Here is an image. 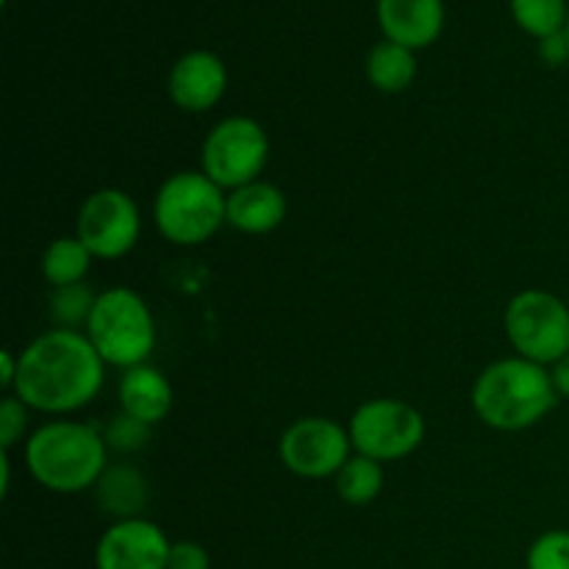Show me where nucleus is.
I'll list each match as a JSON object with an SVG mask.
<instances>
[{
  "instance_id": "12",
  "label": "nucleus",
  "mask_w": 569,
  "mask_h": 569,
  "mask_svg": "<svg viewBox=\"0 0 569 569\" xmlns=\"http://www.w3.org/2000/svg\"><path fill=\"white\" fill-rule=\"evenodd\" d=\"M228 87V70L211 50H189L172 64L167 76V92L178 109L189 114L214 109Z\"/></svg>"
},
{
  "instance_id": "24",
  "label": "nucleus",
  "mask_w": 569,
  "mask_h": 569,
  "mask_svg": "<svg viewBox=\"0 0 569 569\" xmlns=\"http://www.w3.org/2000/svg\"><path fill=\"white\" fill-rule=\"evenodd\" d=\"M28 428V406L14 395H6L0 403V450H11Z\"/></svg>"
},
{
  "instance_id": "29",
  "label": "nucleus",
  "mask_w": 569,
  "mask_h": 569,
  "mask_svg": "<svg viewBox=\"0 0 569 569\" xmlns=\"http://www.w3.org/2000/svg\"><path fill=\"white\" fill-rule=\"evenodd\" d=\"M0 476H3V481H0V495H9V487H11V461H9V450H0Z\"/></svg>"
},
{
  "instance_id": "18",
  "label": "nucleus",
  "mask_w": 569,
  "mask_h": 569,
  "mask_svg": "<svg viewBox=\"0 0 569 569\" xmlns=\"http://www.w3.org/2000/svg\"><path fill=\"white\" fill-rule=\"evenodd\" d=\"M94 256L89 253L87 244L78 237H59L44 248L42 253V276L53 289L72 287V283H83L89 276Z\"/></svg>"
},
{
  "instance_id": "23",
  "label": "nucleus",
  "mask_w": 569,
  "mask_h": 569,
  "mask_svg": "<svg viewBox=\"0 0 569 569\" xmlns=\"http://www.w3.org/2000/svg\"><path fill=\"white\" fill-rule=\"evenodd\" d=\"M526 569H569V531L556 528L533 539L526 556Z\"/></svg>"
},
{
  "instance_id": "2",
  "label": "nucleus",
  "mask_w": 569,
  "mask_h": 569,
  "mask_svg": "<svg viewBox=\"0 0 569 569\" xmlns=\"http://www.w3.org/2000/svg\"><path fill=\"white\" fill-rule=\"evenodd\" d=\"M559 403L548 367L522 356L492 361L472 387V409L495 431H526L542 422Z\"/></svg>"
},
{
  "instance_id": "25",
  "label": "nucleus",
  "mask_w": 569,
  "mask_h": 569,
  "mask_svg": "<svg viewBox=\"0 0 569 569\" xmlns=\"http://www.w3.org/2000/svg\"><path fill=\"white\" fill-rule=\"evenodd\" d=\"M167 569H211V559L203 545L183 539V542H172Z\"/></svg>"
},
{
  "instance_id": "15",
  "label": "nucleus",
  "mask_w": 569,
  "mask_h": 569,
  "mask_svg": "<svg viewBox=\"0 0 569 569\" xmlns=\"http://www.w3.org/2000/svg\"><path fill=\"white\" fill-rule=\"evenodd\" d=\"M117 398H120V411L148 422V426H159L161 420H167L172 403H176L170 378L153 365H139L131 367V370H122Z\"/></svg>"
},
{
  "instance_id": "9",
  "label": "nucleus",
  "mask_w": 569,
  "mask_h": 569,
  "mask_svg": "<svg viewBox=\"0 0 569 569\" xmlns=\"http://www.w3.org/2000/svg\"><path fill=\"white\" fill-rule=\"evenodd\" d=\"M142 233L137 200L114 187L98 189L81 203L76 217V237L94 259L114 261L131 253Z\"/></svg>"
},
{
  "instance_id": "27",
  "label": "nucleus",
  "mask_w": 569,
  "mask_h": 569,
  "mask_svg": "<svg viewBox=\"0 0 569 569\" xmlns=\"http://www.w3.org/2000/svg\"><path fill=\"white\" fill-rule=\"evenodd\" d=\"M17 370H20V353L0 350V383H3L6 392H11V389H14Z\"/></svg>"
},
{
  "instance_id": "13",
  "label": "nucleus",
  "mask_w": 569,
  "mask_h": 569,
  "mask_svg": "<svg viewBox=\"0 0 569 569\" xmlns=\"http://www.w3.org/2000/svg\"><path fill=\"white\" fill-rule=\"evenodd\" d=\"M378 22L392 42L428 48L445 28V0H378Z\"/></svg>"
},
{
  "instance_id": "7",
  "label": "nucleus",
  "mask_w": 569,
  "mask_h": 569,
  "mask_svg": "<svg viewBox=\"0 0 569 569\" xmlns=\"http://www.w3.org/2000/svg\"><path fill=\"white\" fill-rule=\"evenodd\" d=\"M267 161L270 139L253 117H226L206 133L200 148V170L226 192L259 181Z\"/></svg>"
},
{
  "instance_id": "1",
  "label": "nucleus",
  "mask_w": 569,
  "mask_h": 569,
  "mask_svg": "<svg viewBox=\"0 0 569 569\" xmlns=\"http://www.w3.org/2000/svg\"><path fill=\"white\" fill-rule=\"evenodd\" d=\"M103 372L106 361L87 333L53 328L22 348L20 370L9 395L33 411L70 415L98 398Z\"/></svg>"
},
{
  "instance_id": "8",
  "label": "nucleus",
  "mask_w": 569,
  "mask_h": 569,
  "mask_svg": "<svg viewBox=\"0 0 569 569\" xmlns=\"http://www.w3.org/2000/svg\"><path fill=\"white\" fill-rule=\"evenodd\" d=\"M348 431L356 453L387 465L406 459L426 442V417L406 400L372 398L353 411Z\"/></svg>"
},
{
  "instance_id": "28",
  "label": "nucleus",
  "mask_w": 569,
  "mask_h": 569,
  "mask_svg": "<svg viewBox=\"0 0 569 569\" xmlns=\"http://www.w3.org/2000/svg\"><path fill=\"white\" fill-rule=\"evenodd\" d=\"M550 376H553V387L559 398L569 400V353L550 367Z\"/></svg>"
},
{
  "instance_id": "22",
  "label": "nucleus",
  "mask_w": 569,
  "mask_h": 569,
  "mask_svg": "<svg viewBox=\"0 0 569 569\" xmlns=\"http://www.w3.org/2000/svg\"><path fill=\"white\" fill-rule=\"evenodd\" d=\"M150 433H153V426L126 415V411H120L103 428L106 445H109V450H117V453H137V450H142L150 442Z\"/></svg>"
},
{
  "instance_id": "14",
  "label": "nucleus",
  "mask_w": 569,
  "mask_h": 569,
  "mask_svg": "<svg viewBox=\"0 0 569 569\" xmlns=\"http://www.w3.org/2000/svg\"><path fill=\"white\" fill-rule=\"evenodd\" d=\"M287 211L289 200L283 189L270 181H261V178L228 192V226L250 233V237L276 231L287 220Z\"/></svg>"
},
{
  "instance_id": "30",
  "label": "nucleus",
  "mask_w": 569,
  "mask_h": 569,
  "mask_svg": "<svg viewBox=\"0 0 569 569\" xmlns=\"http://www.w3.org/2000/svg\"><path fill=\"white\" fill-rule=\"evenodd\" d=\"M567 33H569V17H567Z\"/></svg>"
},
{
  "instance_id": "6",
  "label": "nucleus",
  "mask_w": 569,
  "mask_h": 569,
  "mask_svg": "<svg viewBox=\"0 0 569 569\" xmlns=\"http://www.w3.org/2000/svg\"><path fill=\"white\" fill-rule=\"evenodd\" d=\"M503 331L517 356L553 367L569 353V306L545 289H522L506 306Z\"/></svg>"
},
{
  "instance_id": "21",
  "label": "nucleus",
  "mask_w": 569,
  "mask_h": 569,
  "mask_svg": "<svg viewBox=\"0 0 569 569\" xmlns=\"http://www.w3.org/2000/svg\"><path fill=\"white\" fill-rule=\"evenodd\" d=\"M94 300H98V295L87 283L53 289V295H50V320L56 322V328L83 331L94 309Z\"/></svg>"
},
{
  "instance_id": "19",
  "label": "nucleus",
  "mask_w": 569,
  "mask_h": 569,
  "mask_svg": "<svg viewBox=\"0 0 569 569\" xmlns=\"http://www.w3.org/2000/svg\"><path fill=\"white\" fill-rule=\"evenodd\" d=\"M333 487L348 506L372 503L383 489V465L370 456L353 453L333 476Z\"/></svg>"
},
{
  "instance_id": "26",
  "label": "nucleus",
  "mask_w": 569,
  "mask_h": 569,
  "mask_svg": "<svg viewBox=\"0 0 569 569\" xmlns=\"http://www.w3.org/2000/svg\"><path fill=\"white\" fill-rule=\"evenodd\" d=\"M539 53H542V59L548 61L550 67L565 64V61L569 59V33H567V28H565V31L553 33V37H548V39H539Z\"/></svg>"
},
{
  "instance_id": "3",
  "label": "nucleus",
  "mask_w": 569,
  "mask_h": 569,
  "mask_svg": "<svg viewBox=\"0 0 569 569\" xmlns=\"http://www.w3.org/2000/svg\"><path fill=\"white\" fill-rule=\"evenodd\" d=\"M26 465L48 492L81 495L94 489L109 467V445L89 422L50 420L28 437Z\"/></svg>"
},
{
  "instance_id": "5",
  "label": "nucleus",
  "mask_w": 569,
  "mask_h": 569,
  "mask_svg": "<svg viewBox=\"0 0 569 569\" xmlns=\"http://www.w3.org/2000/svg\"><path fill=\"white\" fill-rule=\"evenodd\" d=\"M83 333L106 367H131L148 365L150 353L156 350V320L142 295L128 287H111L98 295L94 309L89 315Z\"/></svg>"
},
{
  "instance_id": "16",
  "label": "nucleus",
  "mask_w": 569,
  "mask_h": 569,
  "mask_svg": "<svg viewBox=\"0 0 569 569\" xmlns=\"http://www.w3.org/2000/svg\"><path fill=\"white\" fill-rule=\"evenodd\" d=\"M148 498V478L133 465H109L103 470V476H100V481L94 483V500L114 520L142 517Z\"/></svg>"
},
{
  "instance_id": "10",
  "label": "nucleus",
  "mask_w": 569,
  "mask_h": 569,
  "mask_svg": "<svg viewBox=\"0 0 569 569\" xmlns=\"http://www.w3.org/2000/svg\"><path fill=\"white\" fill-rule=\"evenodd\" d=\"M353 453L350 431L331 417H300L281 433L278 442L281 465L292 476L309 481L333 478Z\"/></svg>"
},
{
  "instance_id": "4",
  "label": "nucleus",
  "mask_w": 569,
  "mask_h": 569,
  "mask_svg": "<svg viewBox=\"0 0 569 569\" xmlns=\"http://www.w3.org/2000/svg\"><path fill=\"white\" fill-rule=\"evenodd\" d=\"M153 220L167 242L194 248L228 222V194L203 170L172 172L156 192Z\"/></svg>"
},
{
  "instance_id": "17",
  "label": "nucleus",
  "mask_w": 569,
  "mask_h": 569,
  "mask_svg": "<svg viewBox=\"0 0 569 569\" xmlns=\"http://www.w3.org/2000/svg\"><path fill=\"white\" fill-rule=\"evenodd\" d=\"M367 78H370V83L378 92H406L417 78L415 50L392 42V39H383L367 56Z\"/></svg>"
},
{
  "instance_id": "20",
  "label": "nucleus",
  "mask_w": 569,
  "mask_h": 569,
  "mask_svg": "<svg viewBox=\"0 0 569 569\" xmlns=\"http://www.w3.org/2000/svg\"><path fill=\"white\" fill-rule=\"evenodd\" d=\"M511 14L522 31L548 39L567 28L569 6L567 0H511Z\"/></svg>"
},
{
  "instance_id": "11",
  "label": "nucleus",
  "mask_w": 569,
  "mask_h": 569,
  "mask_svg": "<svg viewBox=\"0 0 569 569\" xmlns=\"http://www.w3.org/2000/svg\"><path fill=\"white\" fill-rule=\"evenodd\" d=\"M172 542L161 526L133 517L111 522L94 548L98 569H167Z\"/></svg>"
}]
</instances>
